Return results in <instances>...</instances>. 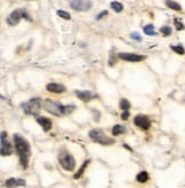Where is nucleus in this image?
<instances>
[{
  "instance_id": "obj_1",
  "label": "nucleus",
  "mask_w": 185,
  "mask_h": 188,
  "mask_svg": "<svg viewBox=\"0 0 185 188\" xmlns=\"http://www.w3.org/2000/svg\"><path fill=\"white\" fill-rule=\"evenodd\" d=\"M14 144H15V149L19 157V163L21 165L27 169L29 165V160L31 156V147L30 144L24 137H22L18 133L14 135Z\"/></svg>"
},
{
  "instance_id": "obj_2",
  "label": "nucleus",
  "mask_w": 185,
  "mask_h": 188,
  "mask_svg": "<svg viewBox=\"0 0 185 188\" xmlns=\"http://www.w3.org/2000/svg\"><path fill=\"white\" fill-rule=\"evenodd\" d=\"M44 107L48 113L56 115V116L70 114L76 108L74 105H63V104H60L57 102H54L52 99H46L44 102Z\"/></svg>"
},
{
  "instance_id": "obj_3",
  "label": "nucleus",
  "mask_w": 185,
  "mask_h": 188,
  "mask_svg": "<svg viewBox=\"0 0 185 188\" xmlns=\"http://www.w3.org/2000/svg\"><path fill=\"white\" fill-rule=\"evenodd\" d=\"M58 162L62 165V168L66 171H73L76 169V160L69 152L65 149L60 151L58 154Z\"/></svg>"
},
{
  "instance_id": "obj_4",
  "label": "nucleus",
  "mask_w": 185,
  "mask_h": 188,
  "mask_svg": "<svg viewBox=\"0 0 185 188\" xmlns=\"http://www.w3.org/2000/svg\"><path fill=\"white\" fill-rule=\"evenodd\" d=\"M41 105H42V102L40 98H32L29 102L23 103L21 106L23 111L29 115H38L41 110Z\"/></svg>"
},
{
  "instance_id": "obj_5",
  "label": "nucleus",
  "mask_w": 185,
  "mask_h": 188,
  "mask_svg": "<svg viewBox=\"0 0 185 188\" xmlns=\"http://www.w3.org/2000/svg\"><path fill=\"white\" fill-rule=\"evenodd\" d=\"M89 137L93 141H95L97 144H101V145H111L114 143V140L110 137H107L102 131V130H98V129H93L89 131Z\"/></svg>"
},
{
  "instance_id": "obj_6",
  "label": "nucleus",
  "mask_w": 185,
  "mask_h": 188,
  "mask_svg": "<svg viewBox=\"0 0 185 188\" xmlns=\"http://www.w3.org/2000/svg\"><path fill=\"white\" fill-rule=\"evenodd\" d=\"M70 5L72 9L77 11H86L91 8L93 2L91 0H71Z\"/></svg>"
},
{
  "instance_id": "obj_7",
  "label": "nucleus",
  "mask_w": 185,
  "mask_h": 188,
  "mask_svg": "<svg viewBox=\"0 0 185 188\" xmlns=\"http://www.w3.org/2000/svg\"><path fill=\"white\" fill-rule=\"evenodd\" d=\"M134 124L137 126L138 128L143 129V130H148L151 127V121L146 115H142L138 114L134 118Z\"/></svg>"
},
{
  "instance_id": "obj_8",
  "label": "nucleus",
  "mask_w": 185,
  "mask_h": 188,
  "mask_svg": "<svg viewBox=\"0 0 185 188\" xmlns=\"http://www.w3.org/2000/svg\"><path fill=\"white\" fill-rule=\"evenodd\" d=\"M0 152L2 156H8L12 154V146L7 141V132H1V144H0Z\"/></svg>"
},
{
  "instance_id": "obj_9",
  "label": "nucleus",
  "mask_w": 185,
  "mask_h": 188,
  "mask_svg": "<svg viewBox=\"0 0 185 188\" xmlns=\"http://www.w3.org/2000/svg\"><path fill=\"white\" fill-rule=\"evenodd\" d=\"M119 58L126 60V62H130V63H137V62H142L143 60H145V56L134 54V52H120Z\"/></svg>"
},
{
  "instance_id": "obj_10",
  "label": "nucleus",
  "mask_w": 185,
  "mask_h": 188,
  "mask_svg": "<svg viewBox=\"0 0 185 188\" xmlns=\"http://www.w3.org/2000/svg\"><path fill=\"white\" fill-rule=\"evenodd\" d=\"M23 10H21V9H16V10H14V11H12L10 13V15L7 17V23H8V25L10 26H14L18 24L19 23V21H21V18L23 17Z\"/></svg>"
},
{
  "instance_id": "obj_11",
  "label": "nucleus",
  "mask_w": 185,
  "mask_h": 188,
  "mask_svg": "<svg viewBox=\"0 0 185 188\" xmlns=\"http://www.w3.org/2000/svg\"><path fill=\"white\" fill-rule=\"evenodd\" d=\"M46 89L49 91V93H54V94H63L66 88L64 87L61 83H55V82H52V83H48Z\"/></svg>"
},
{
  "instance_id": "obj_12",
  "label": "nucleus",
  "mask_w": 185,
  "mask_h": 188,
  "mask_svg": "<svg viewBox=\"0 0 185 188\" xmlns=\"http://www.w3.org/2000/svg\"><path fill=\"white\" fill-rule=\"evenodd\" d=\"M37 122L41 126V128L44 129V131H49L52 127H53V122L52 120L48 119V118H45V116H38L37 118Z\"/></svg>"
},
{
  "instance_id": "obj_13",
  "label": "nucleus",
  "mask_w": 185,
  "mask_h": 188,
  "mask_svg": "<svg viewBox=\"0 0 185 188\" xmlns=\"http://www.w3.org/2000/svg\"><path fill=\"white\" fill-rule=\"evenodd\" d=\"M5 186L7 187H15V186H25V180L21 178H9L6 180Z\"/></svg>"
},
{
  "instance_id": "obj_14",
  "label": "nucleus",
  "mask_w": 185,
  "mask_h": 188,
  "mask_svg": "<svg viewBox=\"0 0 185 188\" xmlns=\"http://www.w3.org/2000/svg\"><path fill=\"white\" fill-rule=\"evenodd\" d=\"M76 95L79 97L82 102H89V100H91L93 98H95V96L91 94L90 91H88V90H85V91L77 90V91H76Z\"/></svg>"
},
{
  "instance_id": "obj_15",
  "label": "nucleus",
  "mask_w": 185,
  "mask_h": 188,
  "mask_svg": "<svg viewBox=\"0 0 185 188\" xmlns=\"http://www.w3.org/2000/svg\"><path fill=\"white\" fill-rule=\"evenodd\" d=\"M166 6H167L168 8L170 9H174V10H177V11H179V10H182V7H181V5L179 4H177L175 1H173V0H166Z\"/></svg>"
},
{
  "instance_id": "obj_16",
  "label": "nucleus",
  "mask_w": 185,
  "mask_h": 188,
  "mask_svg": "<svg viewBox=\"0 0 185 188\" xmlns=\"http://www.w3.org/2000/svg\"><path fill=\"white\" fill-rule=\"evenodd\" d=\"M136 180L138 182H146L149 180V173L146 171H141L137 176H136Z\"/></svg>"
},
{
  "instance_id": "obj_17",
  "label": "nucleus",
  "mask_w": 185,
  "mask_h": 188,
  "mask_svg": "<svg viewBox=\"0 0 185 188\" xmlns=\"http://www.w3.org/2000/svg\"><path fill=\"white\" fill-rule=\"evenodd\" d=\"M89 162H90L89 160H86V161L84 162V164L81 165V168L79 169V171L74 174V179H78V178H80V177L84 174V172H85V170H86V168H87V165L89 164Z\"/></svg>"
},
{
  "instance_id": "obj_18",
  "label": "nucleus",
  "mask_w": 185,
  "mask_h": 188,
  "mask_svg": "<svg viewBox=\"0 0 185 188\" xmlns=\"http://www.w3.org/2000/svg\"><path fill=\"white\" fill-rule=\"evenodd\" d=\"M126 131V128L122 127V126H120V124H115L113 129H112V135H114V136H119V135H121Z\"/></svg>"
},
{
  "instance_id": "obj_19",
  "label": "nucleus",
  "mask_w": 185,
  "mask_h": 188,
  "mask_svg": "<svg viewBox=\"0 0 185 188\" xmlns=\"http://www.w3.org/2000/svg\"><path fill=\"white\" fill-rule=\"evenodd\" d=\"M111 8L113 9L115 13H121L123 9V6H122V4L118 2V1H112V2H111Z\"/></svg>"
},
{
  "instance_id": "obj_20",
  "label": "nucleus",
  "mask_w": 185,
  "mask_h": 188,
  "mask_svg": "<svg viewBox=\"0 0 185 188\" xmlns=\"http://www.w3.org/2000/svg\"><path fill=\"white\" fill-rule=\"evenodd\" d=\"M119 106H120V108L123 110V111H127V110H129V107H130V103L128 102L126 98H122L120 103H119Z\"/></svg>"
},
{
  "instance_id": "obj_21",
  "label": "nucleus",
  "mask_w": 185,
  "mask_h": 188,
  "mask_svg": "<svg viewBox=\"0 0 185 188\" xmlns=\"http://www.w3.org/2000/svg\"><path fill=\"white\" fill-rule=\"evenodd\" d=\"M144 32H145V34H148V35H155V32H154V27H153V25L152 24H148L146 26H144Z\"/></svg>"
},
{
  "instance_id": "obj_22",
  "label": "nucleus",
  "mask_w": 185,
  "mask_h": 188,
  "mask_svg": "<svg viewBox=\"0 0 185 188\" xmlns=\"http://www.w3.org/2000/svg\"><path fill=\"white\" fill-rule=\"evenodd\" d=\"M170 48H171V50H174L178 55H184L185 54V49L182 46H170Z\"/></svg>"
},
{
  "instance_id": "obj_23",
  "label": "nucleus",
  "mask_w": 185,
  "mask_h": 188,
  "mask_svg": "<svg viewBox=\"0 0 185 188\" xmlns=\"http://www.w3.org/2000/svg\"><path fill=\"white\" fill-rule=\"evenodd\" d=\"M57 15L62 18H64V19H71V15L69 13L64 11V10H57Z\"/></svg>"
},
{
  "instance_id": "obj_24",
  "label": "nucleus",
  "mask_w": 185,
  "mask_h": 188,
  "mask_svg": "<svg viewBox=\"0 0 185 188\" xmlns=\"http://www.w3.org/2000/svg\"><path fill=\"white\" fill-rule=\"evenodd\" d=\"M160 32L163 34V35H170L171 34V29H170V26H162L161 29H160Z\"/></svg>"
},
{
  "instance_id": "obj_25",
  "label": "nucleus",
  "mask_w": 185,
  "mask_h": 188,
  "mask_svg": "<svg viewBox=\"0 0 185 188\" xmlns=\"http://www.w3.org/2000/svg\"><path fill=\"white\" fill-rule=\"evenodd\" d=\"M175 25H176V29L178 31H181V30H184V24L182 23V22H179L178 19H175Z\"/></svg>"
},
{
  "instance_id": "obj_26",
  "label": "nucleus",
  "mask_w": 185,
  "mask_h": 188,
  "mask_svg": "<svg viewBox=\"0 0 185 188\" xmlns=\"http://www.w3.org/2000/svg\"><path fill=\"white\" fill-rule=\"evenodd\" d=\"M107 14H109V11H107V10H103V11H101V13H99V14H98V15L96 16V21L102 19V18H103L104 16H106Z\"/></svg>"
},
{
  "instance_id": "obj_27",
  "label": "nucleus",
  "mask_w": 185,
  "mask_h": 188,
  "mask_svg": "<svg viewBox=\"0 0 185 188\" xmlns=\"http://www.w3.org/2000/svg\"><path fill=\"white\" fill-rule=\"evenodd\" d=\"M132 38L134 39V40H137V41H141L142 40L141 35H140L138 33H132Z\"/></svg>"
},
{
  "instance_id": "obj_28",
  "label": "nucleus",
  "mask_w": 185,
  "mask_h": 188,
  "mask_svg": "<svg viewBox=\"0 0 185 188\" xmlns=\"http://www.w3.org/2000/svg\"><path fill=\"white\" fill-rule=\"evenodd\" d=\"M128 118H129V112H128V110H127V111H125L122 114H121V119L128 120Z\"/></svg>"
},
{
  "instance_id": "obj_29",
  "label": "nucleus",
  "mask_w": 185,
  "mask_h": 188,
  "mask_svg": "<svg viewBox=\"0 0 185 188\" xmlns=\"http://www.w3.org/2000/svg\"><path fill=\"white\" fill-rule=\"evenodd\" d=\"M123 147H126V148H127V149H129V151H132V148H130V147H129V146H127V145H123Z\"/></svg>"
}]
</instances>
